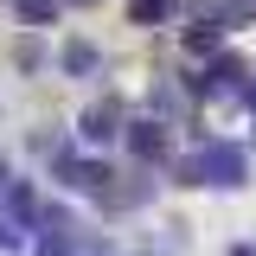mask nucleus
Wrapping results in <instances>:
<instances>
[{
  "mask_svg": "<svg viewBox=\"0 0 256 256\" xmlns=\"http://www.w3.org/2000/svg\"><path fill=\"white\" fill-rule=\"evenodd\" d=\"M250 173V160L237 141H205L192 160H180V186H218V192H237Z\"/></svg>",
  "mask_w": 256,
  "mask_h": 256,
  "instance_id": "1",
  "label": "nucleus"
},
{
  "mask_svg": "<svg viewBox=\"0 0 256 256\" xmlns=\"http://www.w3.org/2000/svg\"><path fill=\"white\" fill-rule=\"evenodd\" d=\"M128 148H134L141 160H160L166 154V122H134L128 128Z\"/></svg>",
  "mask_w": 256,
  "mask_h": 256,
  "instance_id": "2",
  "label": "nucleus"
},
{
  "mask_svg": "<svg viewBox=\"0 0 256 256\" xmlns=\"http://www.w3.org/2000/svg\"><path fill=\"white\" fill-rule=\"evenodd\" d=\"M0 250H26V218L0 198Z\"/></svg>",
  "mask_w": 256,
  "mask_h": 256,
  "instance_id": "3",
  "label": "nucleus"
},
{
  "mask_svg": "<svg viewBox=\"0 0 256 256\" xmlns=\"http://www.w3.org/2000/svg\"><path fill=\"white\" fill-rule=\"evenodd\" d=\"M116 122H122V109H116V102H102V109H90V116H84V134H90V141H109V134H116Z\"/></svg>",
  "mask_w": 256,
  "mask_h": 256,
  "instance_id": "4",
  "label": "nucleus"
},
{
  "mask_svg": "<svg viewBox=\"0 0 256 256\" xmlns=\"http://www.w3.org/2000/svg\"><path fill=\"white\" fill-rule=\"evenodd\" d=\"M64 70H70V77H90V70H96V45L70 38V45H64Z\"/></svg>",
  "mask_w": 256,
  "mask_h": 256,
  "instance_id": "5",
  "label": "nucleus"
},
{
  "mask_svg": "<svg viewBox=\"0 0 256 256\" xmlns=\"http://www.w3.org/2000/svg\"><path fill=\"white\" fill-rule=\"evenodd\" d=\"M13 6H20L26 26H52V20H58V0H13Z\"/></svg>",
  "mask_w": 256,
  "mask_h": 256,
  "instance_id": "6",
  "label": "nucleus"
},
{
  "mask_svg": "<svg viewBox=\"0 0 256 256\" xmlns=\"http://www.w3.org/2000/svg\"><path fill=\"white\" fill-rule=\"evenodd\" d=\"M166 13H173V0H134V6H128L134 26H154V20H166Z\"/></svg>",
  "mask_w": 256,
  "mask_h": 256,
  "instance_id": "7",
  "label": "nucleus"
},
{
  "mask_svg": "<svg viewBox=\"0 0 256 256\" xmlns=\"http://www.w3.org/2000/svg\"><path fill=\"white\" fill-rule=\"evenodd\" d=\"M186 45L192 52H218V20H198V26L186 32Z\"/></svg>",
  "mask_w": 256,
  "mask_h": 256,
  "instance_id": "8",
  "label": "nucleus"
},
{
  "mask_svg": "<svg viewBox=\"0 0 256 256\" xmlns=\"http://www.w3.org/2000/svg\"><path fill=\"white\" fill-rule=\"evenodd\" d=\"M6 180H13V173H6V160H0V192H6Z\"/></svg>",
  "mask_w": 256,
  "mask_h": 256,
  "instance_id": "9",
  "label": "nucleus"
},
{
  "mask_svg": "<svg viewBox=\"0 0 256 256\" xmlns=\"http://www.w3.org/2000/svg\"><path fill=\"white\" fill-rule=\"evenodd\" d=\"M77 6H90V0H77Z\"/></svg>",
  "mask_w": 256,
  "mask_h": 256,
  "instance_id": "10",
  "label": "nucleus"
}]
</instances>
